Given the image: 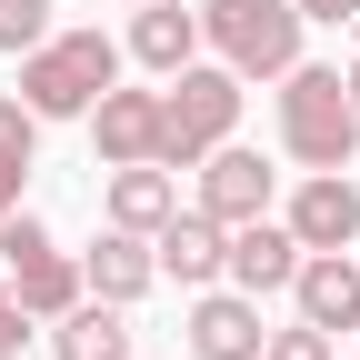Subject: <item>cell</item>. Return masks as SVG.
Returning <instances> with one entry per match:
<instances>
[{"label":"cell","instance_id":"1","mask_svg":"<svg viewBox=\"0 0 360 360\" xmlns=\"http://www.w3.org/2000/svg\"><path fill=\"white\" fill-rule=\"evenodd\" d=\"M240 101H250V80L210 51L191 70H170L160 80V170H200L220 141H240Z\"/></svg>","mask_w":360,"mask_h":360},{"label":"cell","instance_id":"2","mask_svg":"<svg viewBox=\"0 0 360 360\" xmlns=\"http://www.w3.org/2000/svg\"><path fill=\"white\" fill-rule=\"evenodd\" d=\"M281 150H290L300 170H350V150H360V101H350L340 60H290V70H281Z\"/></svg>","mask_w":360,"mask_h":360},{"label":"cell","instance_id":"3","mask_svg":"<svg viewBox=\"0 0 360 360\" xmlns=\"http://www.w3.org/2000/svg\"><path fill=\"white\" fill-rule=\"evenodd\" d=\"M120 40L110 30H51L40 51H20V101L40 110V120H90V101L120 80Z\"/></svg>","mask_w":360,"mask_h":360},{"label":"cell","instance_id":"4","mask_svg":"<svg viewBox=\"0 0 360 360\" xmlns=\"http://www.w3.org/2000/svg\"><path fill=\"white\" fill-rule=\"evenodd\" d=\"M310 20H300V0H200V51L210 60H231L240 80H281L300 51Z\"/></svg>","mask_w":360,"mask_h":360},{"label":"cell","instance_id":"5","mask_svg":"<svg viewBox=\"0 0 360 360\" xmlns=\"http://www.w3.org/2000/svg\"><path fill=\"white\" fill-rule=\"evenodd\" d=\"M0 270H11V290H20V310H30L40 330H51L70 300H90L80 260L51 240V220H40V210H0Z\"/></svg>","mask_w":360,"mask_h":360},{"label":"cell","instance_id":"6","mask_svg":"<svg viewBox=\"0 0 360 360\" xmlns=\"http://www.w3.org/2000/svg\"><path fill=\"white\" fill-rule=\"evenodd\" d=\"M220 231H240V220H260L270 200H281V170H270L260 150H240V141H220L210 160H200V191H191Z\"/></svg>","mask_w":360,"mask_h":360},{"label":"cell","instance_id":"7","mask_svg":"<svg viewBox=\"0 0 360 360\" xmlns=\"http://www.w3.org/2000/svg\"><path fill=\"white\" fill-rule=\"evenodd\" d=\"M281 220H290L300 250H360V191H350V170H300V191L281 200Z\"/></svg>","mask_w":360,"mask_h":360},{"label":"cell","instance_id":"8","mask_svg":"<svg viewBox=\"0 0 360 360\" xmlns=\"http://www.w3.org/2000/svg\"><path fill=\"white\" fill-rule=\"evenodd\" d=\"M260 340H270V321L250 290H231V281L191 290V360H260Z\"/></svg>","mask_w":360,"mask_h":360},{"label":"cell","instance_id":"9","mask_svg":"<svg viewBox=\"0 0 360 360\" xmlns=\"http://www.w3.org/2000/svg\"><path fill=\"white\" fill-rule=\"evenodd\" d=\"M90 160L120 170V160H160V90H101L90 101Z\"/></svg>","mask_w":360,"mask_h":360},{"label":"cell","instance_id":"10","mask_svg":"<svg viewBox=\"0 0 360 360\" xmlns=\"http://www.w3.org/2000/svg\"><path fill=\"white\" fill-rule=\"evenodd\" d=\"M290 310H300V321H321L330 340L360 330V250H300V270H290Z\"/></svg>","mask_w":360,"mask_h":360},{"label":"cell","instance_id":"11","mask_svg":"<svg viewBox=\"0 0 360 360\" xmlns=\"http://www.w3.org/2000/svg\"><path fill=\"white\" fill-rule=\"evenodd\" d=\"M150 250H160V281H180V290H210L220 270H231V231L191 200V210H170L160 231H150Z\"/></svg>","mask_w":360,"mask_h":360},{"label":"cell","instance_id":"12","mask_svg":"<svg viewBox=\"0 0 360 360\" xmlns=\"http://www.w3.org/2000/svg\"><path fill=\"white\" fill-rule=\"evenodd\" d=\"M290 270H300V240H290L281 210H260V220H240V231H231V270H220L231 290L270 300V290H290Z\"/></svg>","mask_w":360,"mask_h":360},{"label":"cell","instance_id":"13","mask_svg":"<svg viewBox=\"0 0 360 360\" xmlns=\"http://www.w3.org/2000/svg\"><path fill=\"white\" fill-rule=\"evenodd\" d=\"M180 210V180L160 170V160H120V170H101V220H110V231H160V220Z\"/></svg>","mask_w":360,"mask_h":360},{"label":"cell","instance_id":"14","mask_svg":"<svg viewBox=\"0 0 360 360\" xmlns=\"http://www.w3.org/2000/svg\"><path fill=\"white\" fill-rule=\"evenodd\" d=\"M80 281H90V300H150V281H160V250L141 240V231H101V240H90L80 250Z\"/></svg>","mask_w":360,"mask_h":360},{"label":"cell","instance_id":"15","mask_svg":"<svg viewBox=\"0 0 360 360\" xmlns=\"http://www.w3.org/2000/svg\"><path fill=\"white\" fill-rule=\"evenodd\" d=\"M51 360H141V330L120 300H70L51 321Z\"/></svg>","mask_w":360,"mask_h":360},{"label":"cell","instance_id":"16","mask_svg":"<svg viewBox=\"0 0 360 360\" xmlns=\"http://www.w3.org/2000/svg\"><path fill=\"white\" fill-rule=\"evenodd\" d=\"M120 51L141 60L150 80L191 70V60H200V11H180V0H150V11H130V40H120Z\"/></svg>","mask_w":360,"mask_h":360},{"label":"cell","instance_id":"17","mask_svg":"<svg viewBox=\"0 0 360 360\" xmlns=\"http://www.w3.org/2000/svg\"><path fill=\"white\" fill-rule=\"evenodd\" d=\"M30 170H40V110L20 101V90H0V210H20Z\"/></svg>","mask_w":360,"mask_h":360},{"label":"cell","instance_id":"18","mask_svg":"<svg viewBox=\"0 0 360 360\" xmlns=\"http://www.w3.org/2000/svg\"><path fill=\"white\" fill-rule=\"evenodd\" d=\"M51 11H60V0H0V51H11V60H20V51H40V40L60 30Z\"/></svg>","mask_w":360,"mask_h":360},{"label":"cell","instance_id":"19","mask_svg":"<svg viewBox=\"0 0 360 360\" xmlns=\"http://www.w3.org/2000/svg\"><path fill=\"white\" fill-rule=\"evenodd\" d=\"M260 360H340V340H330L321 321H300V310H290V330H270Z\"/></svg>","mask_w":360,"mask_h":360},{"label":"cell","instance_id":"20","mask_svg":"<svg viewBox=\"0 0 360 360\" xmlns=\"http://www.w3.org/2000/svg\"><path fill=\"white\" fill-rule=\"evenodd\" d=\"M40 321L20 310V290H11V270H0V360H20V340H30Z\"/></svg>","mask_w":360,"mask_h":360},{"label":"cell","instance_id":"21","mask_svg":"<svg viewBox=\"0 0 360 360\" xmlns=\"http://www.w3.org/2000/svg\"><path fill=\"white\" fill-rule=\"evenodd\" d=\"M300 20H310V30H350V20H360V0H300Z\"/></svg>","mask_w":360,"mask_h":360},{"label":"cell","instance_id":"22","mask_svg":"<svg viewBox=\"0 0 360 360\" xmlns=\"http://www.w3.org/2000/svg\"><path fill=\"white\" fill-rule=\"evenodd\" d=\"M340 80H350V101H360V51H350V70H340Z\"/></svg>","mask_w":360,"mask_h":360},{"label":"cell","instance_id":"23","mask_svg":"<svg viewBox=\"0 0 360 360\" xmlns=\"http://www.w3.org/2000/svg\"><path fill=\"white\" fill-rule=\"evenodd\" d=\"M120 11H150V0H120Z\"/></svg>","mask_w":360,"mask_h":360},{"label":"cell","instance_id":"24","mask_svg":"<svg viewBox=\"0 0 360 360\" xmlns=\"http://www.w3.org/2000/svg\"><path fill=\"white\" fill-rule=\"evenodd\" d=\"M350 340H360V330H350Z\"/></svg>","mask_w":360,"mask_h":360}]
</instances>
